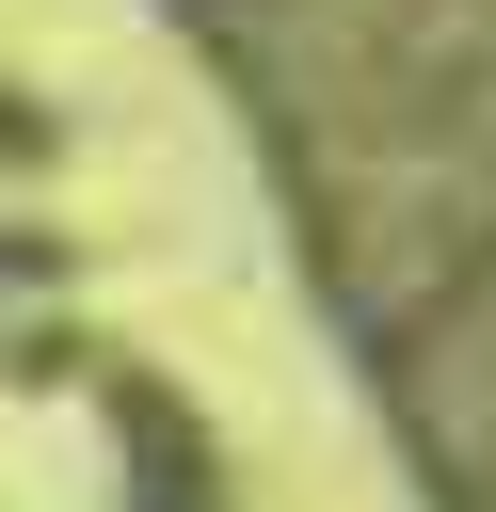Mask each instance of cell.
<instances>
[{"label": "cell", "instance_id": "obj_2", "mask_svg": "<svg viewBox=\"0 0 496 512\" xmlns=\"http://www.w3.org/2000/svg\"><path fill=\"white\" fill-rule=\"evenodd\" d=\"M96 400H112V480H128V512H224V432L192 416V384L96 368Z\"/></svg>", "mask_w": 496, "mask_h": 512}, {"label": "cell", "instance_id": "obj_1", "mask_svg": "<svg viewBox=\"0 0 496 512\" xmlns=\"http://www.w3.org/2000/svg\"><path fill=\"white\" fill-rule=\"evenodd\" d=\"M368 384H384V416H400L432 512H496V256H480V272H464Z\"/></svg>", "mask_w": 496, "mask_h": 512}]
</instances>
